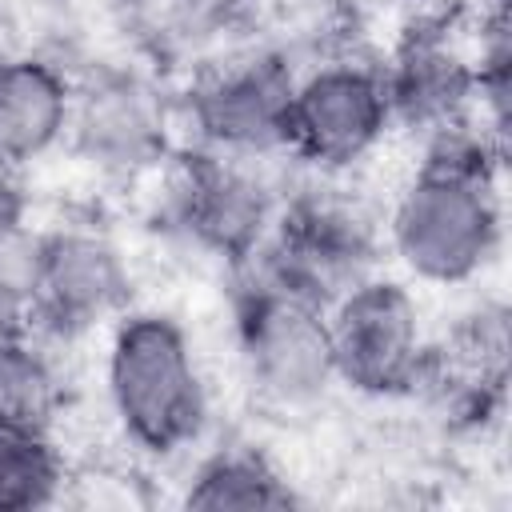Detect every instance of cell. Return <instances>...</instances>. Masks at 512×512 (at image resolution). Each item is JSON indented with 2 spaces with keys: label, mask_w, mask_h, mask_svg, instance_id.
<instances>
[{
  "label": "cell",
  "mask_w": 512,
  "mask_h": 512,
  "mask_svg": "<svg viewBox=\"0 0 512 512\" xmlns=\"http://www.w3.org/2000/svg\"><path fill=\"white\" fill-rule=\"evenodd\" d=\"M504 160L476 124L420 140L416 172L384 216V252L404 280L432 288L476 284L504 252Z\"/></svg>",
  "instance_id": "6da1fadb"
},
{
  "label": "cell",
  "mask_w": 512,
  "mask_h": 512,
  "mask_svg": "<svg viewBox=\"0 0 512 512\" xmlns=\"http://www.w3.org/2000/svg\"><path fill=\"white\" fill-rule=\"evenodd\" d=\"M104 400L124 444L156 464L200 448L212 388L188 328L164 308L132 304L104 332Z\"/></svg>",
  "instance_id": "7a4b0ae2"
},
{
  "label": "cell",
  "mask_w": 512,
  "mask_h": 512,
  "mask_svg": "<svg viewBox=\"0 0 512 512\" xmlns=\"http://www.w3.org/2000/svg\"><path fill=\"white\" fill-rule=\"evenodd\" d=\"M292 176L296 164L288 160H248L176 144L152 176L156 200L148 224L172 248L228 276L264 244Z\"/></svg>",
  "instance_id": "3957f363"
},
{
  "label": "cell",
  "mask_w": 512,
  "mask_h": 512,
  "mask_svg": "<svg viewBox=\"0 0 512 512\" xmlns=\"http://www.w3.org/2000/svg\"><path fill=\"white\" fill-rule=\"evenodd\" d=\"M344 180L348 176L296 168L264 244L240 268H252L324 308L356 280L380 272L384 220Z\"/></svg>",
  "instance_id": "277c9868"
},
{
  "label": "cell",
  "mask_w": 512,
  "mask_h": 512,
  "mask_svg": "<svg viewBox=\"0 0 512 512\" xmlns=\"http://www.w3.org/2000/svg\"><path fill=\"white\" fill-rule=\"evenodd\" d=\"M232 348L256 404L276 416L316 412L340 384L324 304L252 272H228Z\"/></svg>",
  "instance_id": "5b68a950"
},
{
  "label": "cell",
  "mask_w": 512,
  "mask_h": 512,
  "mask_svg": "<svg viewBox=\"0 0 512 512\" xmlns=\"http://www.w3.org/2000/svg\"><path fill=\"white\" fill-rule=\"evenodd\" d=\"M296 72V56L280 44L228 48L220 60L204 64L180 96H172L180 144L248 160H288Z\"/></svg>",
  "instance_id": "8992f818"
},
{
  "label": "cell",
  "mask_w": 512,
  "mask_h": 512,
  "mask_svg": "<svg viewBox=\"0 0 512 512\" xmlns=\"http://www.w3.org/2000/svg\"><path fill=\"white\" fill-rule=\"evenodd\" d=\"M392 136L380 56L332 44L300 64L288 104V160L300 172L348 176Z\"/></svg>",
  "instance_id": "52a82bcc"
},
{
  "label": "cell",
  "mask_w": 512,
  "mask_h": 512,
  "mask_svg": "<svg viewBox=\"0 0 512 512\" xmlns=\"http://www.w3.org/2000/svg\"><path fill=\"white\" fill-rule=\"evenodd\" d=\"M64 148L112 184H144L176 152V104L136 64H84Z\"/></svg>",
  "instance_id": "ba28073f"
},
{
  "label": "cell",
  "mask_w": 512,
  "mask_h": 512,
  "mask_svg": "<svg viewBox=\"0 0 512 512\" xmlns=\"http://www.w3.org/2000/svg\"><path fill=\"white\" fill-rule=\"evenodd\" d=\"M132 264L120 240L96 220H56L40 228L36 280L24 324L52 348L68 352L128 312Z\"/></svg>",
  "instance_id": "9c48e42d"
},
{
  "label": "cell",
  "mask_w": 512,
  "mask_h": 512,
  "mask_svg": "<svg viewBox=\"0 0 512 512\" xmlns=\"http://www.w3.org/2000/svg\"><path fill=\"white\" fill-rule=\"evenodd\" d=\"M336 384L364 400H408L428 360V320L404 276L372 272L328 308Z\"/></svg>",
  "instance_id": "30bf717a"
},
{
  "label": "cell",
  "mask_w": 512,
  "mask_h": 512,
  "mask_svg": "<svg viewBox=\"0 0 512 512\" xmlns=\"http://www.w3.org/2000/svg\"><path fill=\"white\" fill-rule=\"evenodd\" d=\"M476 16L480 8L440 4L420 8L380 56L392 132H408L416 144L472 124L476 96Z\"/></svg>",
  "instance_id": "8fae6325"
},
{
  "label": "cell",
  "mask_w": 512,
  "mask_h": 512,
  "mask_svg": "<svg viewBox=\"0 0 512 512\" xmlns=\"http://www.w3.org/2000/svg\"><path fill=\"white\" fill-rule=\"evenodd\" d=\"M76 72L48 48H0V160L32 168L64 148Z\"/></svg>",
  "instance_id": "7c38bea8"
},
{
  "label": "cell",
  "mask_w": 512,
  "mask_h": 512,
  "mask_svg": "<svg viewBox=\"0 0 512 512\" xmlns=\"http://www.w3.org/2000/svg\"><path fill=\"white\" fill-rule=\"evenodd\" d=\"M180 504L196 512H272L296 508L300 492L256 444H220L192 460Z\"/></svg>",
  "instance_id": "4fadbf2b"
},
{
  "label": "cell",
  "mask_w": 512,
  "mask_h": 512,
  "mask_svg": "<svg viewBox=\"0 0 512 512\" xmlns=\"http://www.w3.org/2000/svg\"><path fill=\"white\" fill-rule=\"evenodd\" d=\"M64 356L24 320L0 328V424L56 428L68 404Z\"/></svg>",
  "instance_id": "5bb4252c"
},
{
  "label": "cell",
  "mask_w": 512,
  "mask_h": 512,
  "mask_svg": "<svg viewBox=\"0 0 512 512\" xmlns=\"http://www.w3.org/2000/svg\"><path fill=\"white\" fill-rule=\"evenodd\" d=\"M68 460L52 428L0 424V512L48 508L64 496Z\"/></svg>",
  "instance_id": "9a60e30c"
},
{
  "label": "cell",
  "mask_w": 512,
  "mask_h": 512,
  "mask_svg": "<svg viewBox=\"0 0 512 512\" xmlns=\"http://www.w3.org/2000/svg\"><path fill=\"white\" fill-rule=\"evenodd\" d=\"M32 220V192H28V176L24 168L0 160V228L24 224Z\"/></svg>",
  "instance_id": "2e32d148"
},
{
  "label": "cell",
  "mask_w": 512,
  "mask_h": 512,
  "mask_svg": "<svg viewBox=\"0 0 512 512\" xmlns=\"http://www.w3.org/2000/svg\"><path fill=\"white\" fill-rule=\"evenodd\" d=\"M304 4L312 8V16H316L324 28L352 36V32H360V24L372 16V8H376L380 0H304Z\"/></svg>",
  "instance_id": "e0dca14e"
},
{
  "label": "cell",
  "mask_w": 512,
  "mask_h": 512,
  "mask_svg": "<svg viewBox=\"0 0 512 512\" xmlns=\"http://www.w3.org/2000/svg\"><path fill=\"white\" fill-rule=\"evenodd\" d=\"M476 8H508V0H472Z\"/></svg>",
  "instance_id": "ac0fdd59"
}]
</instances>
